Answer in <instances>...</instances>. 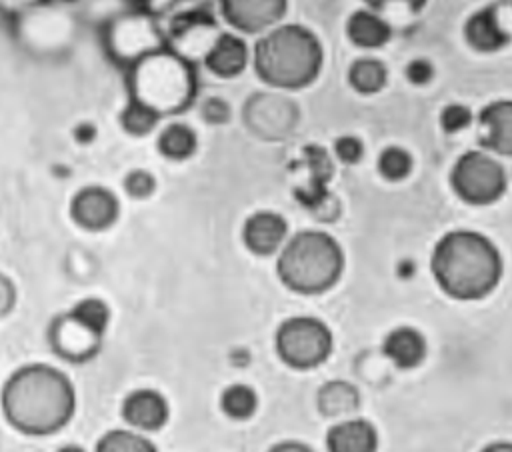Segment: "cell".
I'll list each match as a JSON object with an SVG mask.
<instances>
[{"instance_id": "60d3db41", "label": "cell", "mask_w": 512, "mask_h": 452, "mask_svg": "<svg viewBox=\"0 0 512 452\" xmlns=\"http://www.w3.org/2000/svg\"><path fill=\"white\" fill-rule=\"evenodd\" d=\"M480 452H512V442L510 440H498L488 446H484Z\"/></svg>"}, {"instance_id": "f1b7e54d", "label": "cell", "mask_w": 512, "mask_h": 452, "mask_svg": "<svg viewBox=\"0 0 512 452\" xmlns=\"http://www.w3.org/2000/svg\"><path fill=\"white\" fill-rule=\"evenodd\" d=\"M162 118H158L154 112H150L148 108L130 102L124 106V110L120 112V126L130 134V136H146L150 134L158 122Z\"/></svg>"}, {"instance_id": "8fae6325", "label": "cell", "mask_w": 512, "mask_h": 452, "mask_svg": "<svg viewBox=\"0 0 512 452\" xmlns=\"http://www.w3.org/2000/svg\"><path fill=\"white\" fill-rule=\"evenodd\" d=\"M222 20L238 34H264L278 26L288 0H218Z\"/></svg>"}, {"instance_id": "ac0fdd59", "label": "cell", "mask_w": 512, "mask_h": 452, "mask_svg": "<svg viewBox=\"0 0 512 452\" xmlns=\"http://www.w3.org/2000/svg\"><path fill=\"white\" fill-rule=\"evenodd\" d=\"M480 146L498 154L512 156V100H494L478 112Z\"/></svg>"}, {"instance_id": "52a82bcc", "label": "cell", "mask_w": 512, "mask_h": 452, "mask_svg": "<svg viewBox=\"0 0 512 452\" xmlns=\"http://www.w3.org/2000/svg\"><path fill=\"white\" fill-rule=\"evenodd\" d=\"M16 40L36 56H60L74 46L80 22L68 0H46L12 18Z\"/></svg>"}, {"instance_id": "d6986e66", "label": "cell", "mask_w": 512, "mask_h": 452, "mask_svg": "<svg viewBox=\"0 0 512 452\" xmlns=\"http://www.w3.org/2000/svg\"><path fill=\"white\" fill-rule=\"evenodd\" d=\"M380 436L366 418H344L326 432L328 452H378Z\"/></svg>"}, {"instance_id": "ab89813d", "label": "cell", "mask_w": 512, "mask_h": 452, "mask_svg": "<svg viewBox=\"0 0 512 452\" xmlns=\"http://www.w3.org/2000/svg\"><path fill=\"white\" fill-rule=\"evenodd\" d=\"M364 2L368 4L370 10H380V8H384L386 4H390V2H394V0H364ZM402 2H406L412 10H420L428 0H402Z\"/></svg>"}, {"instance_id": "f546056e", "label": "cell", "mask_w": 512, "mask_h": 452, "mask_svg": "<svg viewBox=\"0 0 512 452\" xmlns=\"http://www.w3.org/2000/svg\"><path fill=\"white\" fill-rule=\"evenodd\" d=\"M70 312L80 318L82 322H86L88 326H92L94 330L98 332H106V326L110 322V308L108 304L102 300V298H96V296H88V298H82L78 300Z\"/></svg>"}, {"instance_id": "4dcf8cb0", "label": "cell", "mask_w": 512, "mask_h": 452, "mask_svg": "<svg viewBox=\"0 0 512 452\" xmlns=\"http://www.w3.org/2000/svg\"><path fill=\"white\" fill-rule=\"evenodd\" d=\"M472 120H474V114L464 104H448L440 112L442 130L448 132V134H454V132H460V130L468 128L472 124Z\"/></svg>"}, {"instance_id": "603a6c76", "label": "cell", "mask_w": 512, "mask_h": 452, "mask_svg": "<svg viewBox=\"0 0 512 452\" xmlns=\"http://www.w3.org/2000/svg\"><path fill=\"white\" fill-rule=\"evenodd\" d=\"M316 404L326 418H344L360 408V392L352 382L328 380L318 388Z\"/></svg>"}, {"instance_id": "44dd1931", "label": "cell", "mask_w": 512, "mask_h": 452, "mask_svg": "<svg viewBox=\"0 0 512 452\" xmlns=\"http://www.w3.org/2000/svg\"><path fill=\"white\" fill-rule=\"evenodd\" d=\"M466 42L478 52H496L510 40L508 32L500 26L496 10L492 6L476 10L464 24Z\"/></svg>"}, {"instance_id": "7bdbcfd3", "label": "cell", "mask_w": 512, "mask_h": 452, "mask_svg": "<svg viewBox=\"0 0 512 452\" xmlns=\"http://www.w3.org/2000/svg\"><path fill=\"white\" fill-rule=\"evenodd\" d=\"M178 2L180 4H188V6H206V2H212V0H178Z\"/></svg>"}, {"instance_id": "30bf717a", "label": "cell", "mask_w": 512, "mask_h": 452, "mask_svg": "<svg viewBox=\"0 0 512 452\" xmlns=\"http://www.w3.org/2000/svg\"><path fill=\"white\" fill-rule=\"evenodd\" d=\"M164 28L168 48L196 66L204 64L208 52L222 34L216 16L206 6H188L184 10H176Z\"/></svg>"}, {"instance_id": "b9f144b4", "label": "cell", "mask_w": 512, "mask_h": 452, "mask_svg": "<svg viewBox=\"0 0 512 452\" xmlns=\"http://www.w3.org/2000/svg\"><path fill=\"white\" fill-rule=\"evenodd\" d=\"M56 452H86V450L82 446H78V444H64Z\"/></svg>"}, {"instance_id": "e0dca14e", "label": "cell", "mask_w": 512, "mask_h": 452, "mask_svg": "<svg viewBox=\"0 0 512 452\" xmlns=\"http://www.w3.org/2000/svg\"><path fill=\"white\" fill-rule=\"evenodd\" d=\"M294 108L286 98L274 94H256L244 104V120L260 136L272 138L282 134L284 126H290Z\"/></svg>"}, {"instance_id": "7a4b0ae2", "label": "cell", "mask_w": 512, "mask_h": 452, "mask_svg": "<svg viewBox=\"0 0 512 452\" xmlns=\"http://www.w3.org/2000/svg\"><path fill=\"white\" fill-rule=\"evenodd\" d=\"M430 270L440 290L456 300H480L502 278L498 246L476 230H450L432 248Z\"/></svg>"}, {"instance_id": "e575fe53", "label": "cell", "mask_w": 512, "mask_h": 452, "mask_svg": "<svg viewBox=\"0 0 512 452\" xmlns=\"http://www.w3.org/2000/svg\"><path fill=\"white\" fill-rule=\"evenodd\" d=\"M406 78L410 84L422 86L434 78V66L426 58H416L406 64Z\"/></svg>"}, {"instance_id": "4fadbf2b", "label": "cell", "mask_w": 512, "mask_h": 452, "mask_svg": "<svg viewBox=\"0 0 512 452\" xmlns=\"http://www.w3.org/2000/svg\"><path fill=\"white\" fill-rule=\"evenodd\" d=\"M118 214L120 202L116 194L106 186H84L72 196L70 202V216L84 230H106L118 220Z\"/></svg>"}, {"instance_id": "74e56055", "label": "cell", "mask_w": 512, "mask_h": 452, "mask_svg": "<svg viewBox=\"0 0 512 452\" xmlns=\"http://www.w3.org/2000/svg\"><path fill=\"white\" fill-rule=\"evenodd\" d=\"M268 452H314L308 444L304 442H298V440H284V442H278L274 444Z\"/></svg>"}, {"instance_id": "836d02e7", "label": "cell", "mask_w": 512, "mask_h": 452, "mask_svg": "<svg viewBox=\"0 0 512 452\" xmlns=\"http://www.w3.org/2000/svg\"><path fill=\"white\" fill-rule=\"evenodd\" d=\"M200 114L208 124H226L232 116L230 104L220 96H210L202 102Z\"/></svg>"}, {"instance_id": "d6a6232c", "label": "cell", "mask_w": 512, "mask_h": 452, "mask_svg": "<svg viewBox=\"0 0 512 452\" xmlns=\"http://www.w3.org/2000/svg\"><path fill=\"white\" fill-rule=\"evenodd\" d=\"M334 154L340 162L344 164H356L362 160L364 156V144L358 136H352V134H346V136H340L336 138L334 142Z\"/></svg>"}, {"instance_id": "f35d334b", "label": "cell", "mask_w": 512, "mask_h": 452, "mask_svg": "<svg viewBox=\"0 0 512 452\" xmlns=\"http://www.w3.org/2000/svg\"><path fill=\"white\" fill-rule=\"evenodd\" d=\"M12 298H14V290L10 280L0 276V314L12 306Z\"/></svg>"}, {"instance_id": "ba28073f", "label": "cell", "mask_w": 512, "mask_h": 452, "mask_svg": "<svg viewBox=\"0 0 512 452\" xmlns=\"http://www.w3.org/2000/svg\"><path fill=\"white\" fill-rule=\"evenodd\" d=\"M274 344L284 364L308 370L328 360L334 348V336L328 324L316 316H292L278 326Z\"/></svg>"}, {"instance_id": "9c48e42d", "label": "cell", "mask_w": 512, "mask_h": 452, "mask_svg": "<svg viewBox=\"0 0 512 452\" xmlns=\"http://www.w3.org/2000/svg\"><path fill=\"white\" fill-rule=\"evenodd\" d=\"M450 184L456 196L474 206H486L502 198L508 186L504 166L484 150L464 152L452 166Z\"/></svg>"}, {"instance_id": "484cf974", "label": "cell", "mask_w": 512, "mask_h": 452, "mask_svg": "<svg viewBox=\"0 0 512 452\" xmlns=\"http://www.w3.org/2000/svg\"><path fill=\"white\" fill-rule=\"evenodd\" d=\"M220 408L232 420H246L258 408V394L248 384H230L220 394Z\"/></svg>"}, {"instance_id": "d4e9b609", "label": "cell", "mask_w": 512, "mask_h": 452, "mask_svg": "<svg viewBox=\"0 0 512 452\" xmlns=\"http://www.w3.org/2000/svg\"><path fill=\"white\" fill-rule=\"evenodd\" d=\"M388 80V68L378 58H358L348 68V82L360 94H376Z\"/></svg>"}, {"instance_id": "ffe728a7", "label": "cell", "mask_w": 512, "mask_h": 452, "mask_svg": "<svg viewBox=\"0 0 512 452\" xmlns=\"http://www.w3.org/2000/svg\"><path fill=\"white\" fill-rule=\"evenodd\" d=\"M382 352L396 368L410 370L424 362L428 342L420 330L412 326H396L384 336Z\"/></svg>"}, {"instance_id": "5bb4252c", "label": "cell", "mask_w": 512, "mask_h": 452, "mask_svg": "<svg viewBox=\"0 0 512 452\" xmlns=\"http://www.w3.org/2000/svg\"><path fill=\"white\" fill-rule=\"evenodd\" d=\"M288 238V222L274 210H258L244 220L242 242L256 256L280 252Z\"/></svg>"}, {"instance_id": "4316f807", "label": "cell", "mask_w": 512, "mask_h": 452, "mask_svg": "<svg viewBox=\"0 0 512 452\" xmlns=\"http://www.w3.org/2000/svg\"><path fill=\"white\" fill-rule=\"evenodd\" d=\"M96 452H158V450L152 444V440H148L146 436L134 430L114 428L100 436L96 444Z\"/></svg>"}, {"instance_id": "9a60e30c", "label": "cell", "mask_w": 512, "mask_h": 452, "mask_svg": "<svg viewBox=\"0 0 512 452\" xmlns=\"http://www.w3.org/2000/svg\"><path fill=\"white\" fill-rule=\"evenodd\" d=\"M122 418L144 432L160 430L170 416L168 400L162 392L154 388H138L124 396L122 400Z\"/></svg>"}, {"instance_id": "7c38bea8", "label": "cell", "mask_w": 512, "mask_h": 452, "mask_svg": "<svg viewBox=\"0 0 512 452\" xmlns=\"http://www.w3.org/2000/svg\"><path fill=\"white\" fill-rule=\"evenodd\" d=\"M102 336V332L76 318L70 310L56 316L50 326L54 352L70 362H86L94 358L102 346Z\"/></svg>"}, {"instance_id": "d590c367", "label": "cell", "mask_w": 512, "mask_h": 452, "mask_svg": "<svg viewBox=\"0 0 512 452\" xmlns=\"http://www.w3.org/2000/svg\"><path fill=\"white\" fill-rule=\"evenodd\" d=\"M180 2L178 0H140V8H144L146 12H150L156 18H164V16H172L176 12V6Z\"/></svg>"}, {"instance_id": "3957f363", "label": "cell", "mask_w": 512, "mask_h": 452, "mask_svg": "<svg viewBox=\"0 0 512 452\" xmlns=\"http://www.w3.org/2000/svg\"><path fill=\"white\" fill-rule=\"evenodd\" d=\"M322 64V42L302 24H278L264 32L252 48L254 72L264 84L278 90L310 86Z\"/></svg>"}, {"instance_id": "8992f818", "label": "cell", "mask_w": 512, "mask_h": 452, "mask_svg": "<svg viewBox=\"0 0 512 452\" xmlns=\"http://www.w3.org/2000/svg\"><path fill=\"white\" fill-rule=\"evenodd\" d=\"M166 46L162 20L140 6L118 10L102 24V48L110 62L124 70Z\"/></svg>"}, {"instance_id": "6da1fadb", "label": "cell", "mask_w": 512, "mask_h": 452, "mask_svg": "<svg viewBox=\"0 0 512 452\" xmlns=\"http://www.w3.org/2000/svg\"><path fill=\"white\" fill-rule=\"evenodd\" d=\"M2 412L22 434L48 436L68 424L76 408L70 378L50 364H26L2 388Z\"/></svg>"}, {"instance_id": "2e32d148", "label": "cell", "mask_w": 512, "mask_h": 452, "mask_svg": "<svg viewBox=\"0 0 512 452\" xmlns=\"http://www.w3.org/2000/svg\"><path fill=\"white\" fill-rule=\"evenodd\" d=\"M252 62V50L242 34L234 30H222L216 44L204 60V68L218 78H236Z\"/></svg>"}, {"instance_id": "cb8c5ba5", "label": "cell", "mask_w": 512, "mask_h": 452, "mask_svg": "<svg viewBox=\"0 0 512 452\" xmlns=\"http://www.w3.org/2000/svg\"><path fill=\"white\" fill-rule=\"evenodd\" d=\"M156 148L168 160H186L198 150V134L184 122H170L160 130Z\"/></svg>"}, {"instance_id": "7402d4cb", "label": "cell", "mask_w": 512, "mask_h": 452, "mask_svg": "<svg viewBox=\"0 0 512 452\" xmlns=\"http://www.w3.org/2000/svg\"><path fill=\"white\" fill-rule=\"evenodd\" d=\"M346 36L358 48H380L390 40L392 30L380 14L370 8H362L350 14L346 22Z\"/></svg>"}, {"instance_id": "83f0119b", "label": "cell", "mask_w": 512, "mask_h": 452, "mask_svg": "<svg viewBox=\"0 0 512 452\" xmlns=\"http://www.w3.org/2000/svg\"><path fill=\"white\" fill-rule=\"evenodd\" d=\"M412 168H414V160L406 148L388 146L378 156V172L382 178L390 182L404 180L406 176H410Z\"/></svg>"}, {"instance_id": "5b68a950", "label": "cell", "mask_w": 512, "mask_h": 452, "mask_svg": "<svg viewBox=\"0 0 512 452\" xmlns=\"http://www.w3.org/2000/svg\"><path fill=\"white\" fill-rule=\"evenodd\" d=\"M276 272L280 282L298 294H322L344 272V250L322 230H300L282 246Z\"/></svg>"}, {"instance_id": "8d00e7d4", "label": "cell", "mask_w": 512, "mask_h": 452, "mask_svg": "<svg viewBox=\"0 0 512 452\" xmlns=\"http://www.w3.org/2000/svg\"><path fill=\"white\" fill-rule=\"evenodd\" d=\"M42 2H46V0H0V12L14 18L16 14H20L32 6H38Z\"/></svg>"}, {"instance_id": "1f68e13d", "label": "cell", "mask_w": 512, "mask_h": 452, "mask_svg": "<svg viewBox=\"0 0 512 452\" xmlns=\"http://www.w3.org/2000/svg\"><path fill=\"white\" fill-rule=\"evenodd\" d=\"M124 190L132 198H138V200L148 198L156 190V178L148 170H144V168L130 170L124 176Z\"/></svg>"}, {"instance_id": "277c9868", "label": "cell", "mask_w": 512, "mask_h": 452, "mask_svg": "<svg viewBox=\"0 0 512 452\" xmlns=\"http://www.w3.org/2000/svg\"><path fill=\"white\" fill-rule=\"evenodd\" d=\"M126 72L128 100L158 118L186 112L198 98V70L168 46L138 60Z\"/></svg>"}]
</instances>
